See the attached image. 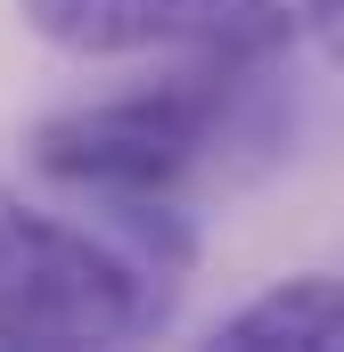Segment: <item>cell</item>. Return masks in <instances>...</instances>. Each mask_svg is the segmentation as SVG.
<instances>
[{"label": "cell", "mask_w": 344, "mask_h": 352, "mask_svg": "<svg viewBox=\"0 0 344 352\" xmlns=\"http://www.w3.org/2000/svg\"><path fill=\"white\" fill-rule=\"evenodd\" d=\"M25 25L74 58H140L287 33V0H25Z\"/></svg>", "instance_id": "obj_2"}, {"label": "cell", "mask_w": 344, "mask_h": 352, "mask_svg": "<svg viewBox=\"0 0 344 352\" xmlns=\"http://www.w3.org/2000/svg\"><path fill=\"white\" fill-rule=\"evenodd\" d=\"M295 16H303V33L320 41V58H328V74L344 82V0H295Z\"/></svg>", "instance_id": "obj_4"}, {"label": "cell", "mask_w": 344, "mask_h": 352, "mask_svg": "<svg viewBox=\"0 0 344 352\" xmlns=\"http://www.w3.org/2000/svg\"><path fill=\"white\" fill-rule=\"evenodd\" d=\"M197 270V221L180 197L0 180V344L115 352L172 328Z\"/></svg>", "instance_id": "obj_1"}, {"label": "cell", "mask_w": 344, "mask_h": 352, "mask_svg": "<svg viewBox=\"0 0 344 352\" xmlns=\"http://www.w3.org/2000/svg\"><path fill=\"white\" fill-rule=\"evenodd\" d=\"M222 352H344V278L336 270H295L279 287H262L255 303H238L222 328Z\"/></svg>", "instance_id": "obj_3"}]
</instances>
